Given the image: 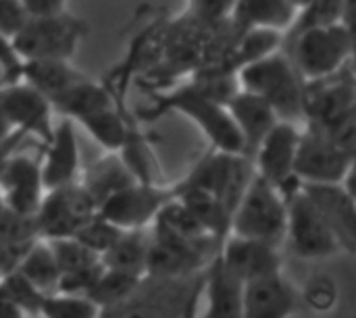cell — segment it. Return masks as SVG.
<instances>
[{"mask_svg":"<svg viewBox=\"0 0 356 318\" xmlns=\"http://www.w3.org/2000/svg\"><path fill=\"white\" fill-rule=\"evenodd\" d=\"M234 42L236 37L229 21L207 23L186 10L179 17L165 21L159 60L138 79V83L146 92L169 87L179 77H188L202 67L219 62Z\"/></svg>","mask_w":356,"mask_h":318,"instance_id":"cell-1","label":"cell"},{"mask_svg":"<svg viewBox=\"0 0 356 318\" xmlns=\"http://www.w3.org/2000/svg\"><path fill=\"white\" fill-rule=\"evenodd\" d=\"M150 108L138 110L136 117L142 121H154L169 112L188 117L209 140L211 148L232 154H244V142L236 129L225 106L213 102L194 83L184 81L163 90H148Z\"/></svg>","mask_w":356,"mask_h":318,"instance_id":"cell-2","label":"cell"},{"mask_svg":"<svg viewBox=\"0 0 356 318\" xmlns=\"http://www.w3.org/2000/svg\"><path fill=\"white\" fill-rule=\"evenodd\" d=\"M286 54L305 81H319L353 62L355 33L353 25L330 23L313 25L284 37Z\"/></svg>","mask_w":356,"mask_h":318,"instance_id":"cell-3","label":"cell"},{"mask_svg":"<svg viewBox=\"0 0 356 318\" xmlns=\"http://www.w3.org/2000/svg\"><path fill=\"white\" fill-rule=\"evenodd\" d=\"M240 87L267 100L280 121L302 123L307 81L282 50L238 71Z\"/></svg>","mask_w":356,"mask_h":318,"instance_id":"cell-4","label":"cell"},{"mask_svg":"<svg viewBox=\"0 0 356 318\" xmlns=\"http://www.w3.org/2000/svg\"><path fill=\"white\" fill-rule=\"evenodd\" d=\"M90 25L71 12L29 17L10 37L21 60H71Z\"/></svg>","mask_w":356,"mask_h":318,"instance_id":"cell-5","label":"cell"},{"mask_svg":"<svg viewBox=\"0 0 356 318\" xmlns=\"http://www.w3.org/2000/svg\"><path fill=\"white\" fill-rule=\"evenodd\" d=\"M204 271L188 277H148L117 306L102 310V318H184L192 296L202 285Z\"/></svg>","mask_w":356,"mask_h":318,"instance_id":"cell-6","label":"cell"},{"mask_svg":"<svg viewBox=\"0 0 356 318\" xmlns=\"http://www.w3.org/2000/svg\"><path fill=\"white\" fill-rule=\"evenodd\" d=\"M286 221L288 210L284 196L254 173L236 210L232 212L229 233L282 248L286 240Z\"/></svg>","mask_w":356,"mask_h":318,"instance_id":"cell-7","label":"cell"},{"mask_svg":"<svg viewBox=\"0 0 356 318\" xmlns=\"http://www.w3.org/2000/svg\"><path fill=\"white\" fill-rule=\"evenodd\" d=\"M254 173L257 171L250 156L209 148V152H204L196 160L192 171L181 179V183L211 192L223 202L229 212H234Z\"/></svg>","mask_w":356,"mask_h":318,"instance_id":"cell-8","label":"cell"},{"mask_svg":"<svg viewBox=\"0 0 356 318\" xmlns=\"http://www.w3.org/2000/svg\"><path fill=\"white\" fill-rule=\"evenodd\" d=\"M98 215V204L88 190L75 181L63 187L44 192L38 210L33 212V227L40 240L73 237L86 223Z\"/></svg>","mask_w":356,"mask_h":318,"instance_id":"cell-9","label":"cell"},{"mask_svg":"<svg viewBox=\"0 0 356 318\" xmlns=\"http://www.w3.org/2000/svg\"><path fill=\"white\" fill-rule=\"evenodd\" d=\"M288 221H286V240L292 254L307 260L332 258L342 250L334 229L327 225L317 206L309 200V196L298 187L286 200Z\"/></svg>","mask_w":356,"mask_h":318,"instance_id":"cell-10","label":"cell"},{"mask_svg":"<svg viewBox=\"0 0 356 318\" xmlns=\"http://www.w3.org/2000/svg\"><path fill=\"white\" fill-rule=\"evenodd\" d=\"M355 156L305 125L296 146L294 175L300 183H342L355 175Z\"/></svg>","mask_w":356,"mask_h":318,"instance_id":"cell-11","label":"cell"},{"mask_svg":"<svg viewBox=\"0 0 356 318\" xmlns=\"http://www.w3.org/2000/svg\"><path fill=\"white\" fill-rule=\"evenodd\" d=\"M353 115H356V83L353 75V62L325 79L307 81L302 125L325 131L332 125Z\"/></svg>","mask_w":356,"mask_h":318,"instance_id":"cell-12","label":"cell"},{"mask_svg":"<svg viewBox=\"0 0 356 318\" xmlns=\"http://www.w3.org/2000/svg\"><path fill=\"white\" fill-rule=\"evenodd\" d=\"M298 140H300L298 123L277 121L273 129L265 135V140L259 144L252 156L257 175H261L267 183H271L284 196V200H288L300 187V181L294 175Z\"/></svg>","mask_w":356,"mask_h":318,"instance_id":"cell-13","label":"cell"},{"mask_svg":"<svg viewBox=\"0 0 356 318\" xmlns=\"http://www.w3.org/2000/svg\"><path fill=\"white\" fill-rule=\"evenodd\" d=\"M173 196L175 185L161 187L159 183H134L108 196L98 206V217L123 231L146 229Z\"/></svg>","mask_w":356,"mask_h":318,"instance_id":"cell-14","label":"cell"},{"mask_svg":"<svg viewBox=\"0 0 356 318\" xmlns=\"http://www.w3.org/2000/svg\"><path fill=\"white\" fill-rule=\"evenodd\" d=\"M0 106L13 129L38 137L42 146L52 140V104L27 81L19 79L13 83H0Z\"/></svg>","mask_w":356,"mask_h":318,"instance_id":"cell-15","label":"cell"},{"mask_svg":"<svg viewBox=\"0 0 356 318\" xmlns=\"http://www.w3.org/2000/svg\"><path fill=\"white\" fill-rule=\"evenodd\" d=\"M42 156H31L15 150L0 169V202L17 215L33 217L44 196Z\"/></svg>","mask_w":356,"mask_h":318,"instance_id":"cell-16","label":"cell"},{"mask_svg":"<svg viewBox=\"0 0 356 318\" xmlns=\"http://www.w3.org/2000/svg\"><path fill=\"white\" fill-rule=\"evenodd\" d=\"M300 187L334 229L342 250L346 254H355L356 198L353 192V177L342 183H300Z\"/></svg>","mask_w":356,"mask_h":318,"instance_id":"cell-17","label":"cell"},{"mask_svg":"<svg viewBox=\"0 0 356 318\" xmlns=\"http://www.w3.org/2000/svg\"><path fill=\"white\" fill-rule=\"evenodd\" d=\"M219 258L244 283L282 273L280 248L259 240L238 237L229 233L219 248Z\"/></svg>","mask_w":356,"mask_h":318,"instance_id":"cell-18","label":"cell"},{"mask_svg":"<svg viewBox=\"0 0 356 318\" xmlns=\"http://www.w3.org/2000/svg\"><path fill=\"white\" fill-rule=\"evenodd\" d=\"M298 292L284 273L244 283L242 318H290L298 310Z\"/></svg>","mask_w":356,"mask_h":318,"instance_id":"cell-19","label":"cell"},{"mask_svg":"<svg viewBox=\"0 0 356 318\" xmlns=\"http://www.w3.org/2000/svg\"><path fill=\"white\" fill-rule=\"evenodd\" d=\"M40 173L44 192L79 181V148L71 119L63 117V121L54 125L52 140L44 144Z\"/></svg>","mask_w":356,"mask_h":318,"instance_id":"cell-20","label":"cell"},{"mask_svg":"<svg viewBox=\"0 0 356 318\" xmlns=\"http://www.w3.org/2000/svg\"><path fill=\"white\" fill-rule=\"evenodd\" d=\"M244 281H240L219 258L207 265L200 285L198 304H202L200 318H242Z\"/></svg>","mask_w":356,"mask_h":318,"instance_id":"cell-21","label":"cell"},{"mask_svg":"<svg viewBox=\"0 0 356 318\" xmlns=\"http://www.w3.org/2000/svg\"><path fill=\"white\" fill-rule=\"evenodd\" d=\"M227 112L236 125V129L242 135L244 142V154L246 156H254L259 144L265 140V135L273 129V125L280 121L275 110L271 108V104L267 100H263L261 96L246 92V90H238V94L227 102Z\"/></svg>","mask_w":356,"mask_h":318,"instance_id":"cell-22","label":"cell"},{"mask_svg":"<svg viewBox=\"0 0 356 318\" xmlns=\"http://www.w3.org/2000/svg\"><path fill=\"white\" fill-rule=\"evenodd\" d=\"M298 17V8L288 0H236L229 12V27L238 40L242 33L267 27L277 31H288Z\"/></svg>","mask_w":356,"mask_h":318,"instance_id":"cell-23","label":"cell"},{"mask_svg":"<svg viewBox=\"0 0 356 318\" xmlns=\"http://www.w3.org/2000/svg\"><path fill=\"white\" fill-rule=\"evenodd\" d=\"M284 31L277 29H267V27H257L250 29L246 33H242L234 46L227 50V54L209 67H202L204 71H213V73H229V75H238V71L259 58H265L277 50H282L284 46ZM200 71V69H198Z\"/></svg>","mask_w":356,"mask_h":318,"instance_id":"cell-24","label":"cell"},{"mask_svg":"<svg viewBox=\"0 0 356 318\" xmlns=\"http://www.w3.org/2000/svg\"><path fill=\"white\" fill-rule=\"evenodd\" d=\"M50 104H52V110L60 112L63 117L71 121H79L81 117L90 112L113 106V104L117 106L108 87L102 81H92L88 75H83L73 85H69L67 90L50 98Z\"/></svg>","mask_w":356,"mask_h":318,"instance_id":"cell-25","label":"cell"},{"mask_svg":"<svg viewBox=\"0 0 356 318\" xmlns=\"http://www.w3.org/2000/svg\"><path fill=\"white\" fill-rule=\"evenodd\" d=\"M175 198L186 206V210L217 240H225L229 235V221L232 212L223 206V202L213 196L211 192H204L200 187L184 185L181 181L175 183Z\"/></svg>","mask_w":356,"mask_h":318,"instance_id":"cell-26","label":"cell"},{"mask_svg":"<svg viewBox=\"0 0 356 318\" xmlns=\"http://www.w3.org/2000/svg\"><path fill=\"white\" fill-rule=\"evenodd\" d=\"M79 183L88 190V194L94 198V202L100 206L108 196L117 194L123 187H129L138 183L121 156L117 152H108L106 156L92 162L83 175H79Z\"/></svg>","mask_w":356,"mask_h":318,"instance_id":"cell-27","label":"cell"},{"mask_svg":"<svg viewBox=\"0 0 356 318\" xmlns=\"http://www.w3.org/2000/svg\"><path fill=\"white\" fill-rule=\"evenodd\" d=\"M148 246H150V227L123 231L117 237V242L100 256V262L104 269L144 277Z\"/></svg>","mask_w":356,"mask_h":318,"instance_id":"cell-28","label":"cell"},{"mask_svg":"<svg viewBox=\"0 0 356 318\" xmlns=\"http://www.w3.org/2000/svg\"><path fill=\"white\" fill-rule=\"evenodd\" d=\"M77 123L83 125V129L106 152H117L129 140V135L138 129L136 123L129 119V115L115 104L100 108V110H94L90 115L81 117Z\"/></svg>","mask_w":356,"mask_h":318,"instance_id":"cell-29","label":"cell"},{"mask_svg":"<svg viewBox=\"0 0 356 318\" xmlns=\"http://www.w3.org/2000/svg\"><path fill=\"white\" fill-rule=\"evenodd\" d=\"M83 73L77 71L71 60H23L21 79L42 92L48 100L81 79Z\"/></svg>","mask_w":356,"mask_h":318,"instance_id":"cell-30","label":"cell"},{"mask_svg":"<svg viewBox=\"0 0 356 318\" xmlns=\"http://www.w3.org/2000/svg\"><path fill=\"white\" fill-rule=\"evenodd\" d=\"M15 269L29 279L44 296L54 294L58 279H60V271L56 267V260L52 256V250L48 246L46 240H33L25 252L21 254V258L17 260Z\"/></svg>","mask_w":356,"mask_h":318,"instance_id":"cell-31","label":"cell"},{"mask_svg":"<svg viewBox=\"0 0 356 318\" xmlns=\"http://www.w3.org/2000/svg\"><path fill=\"white\" fill-rule=\"evenodd\" d=\"M152 140L154 135H148L138 127L129 135V140L117 150V154L121 156V160L138 183H159L161 167L152 150Z\"/></svg>","mask_w":356,"mask_h":318,"instance_id":"cell-32","label":"cell"},{"mask_svg":"<svg viewBox=\"0 0 356 318\" xmlns=\"http://www.w3.org/2000/svg\"><path fill=\"white\" fill-rule=\"evenodd\" d=\"M140 279L142 277H136V275H129V273L102 269L96 283L88 292V298L94 300L102 310H108V308L121 304L138 287Z\"/></svg>","mask_w":356,"mask_h":318,"instance_id":"cell-33","label":"cell"},{"mask_svg":"<svg viewBox=\"0 0 356 318\" xmlns=\"http://www.w3.org/2000/svg\"><path fill=\"white\" fill-rule=\"evenodd\" d=\"M350 19H353V0H313L307 8L298 12L294 25L286 31V35L313 25H330V23L353 25Z\"/></svg>","mask_w":356,"mask_h":318,"instance_id":"cell-34","label":"cell"},{"mask_svg":"<svg viewBox=\"0 0 356 318\" xmlns=\"http://www.w3.org/2000/svg\"><path fill=\"white\" fill-rule=\"evenodd\" d=\"M102 308L88 296L48 294L44 296L35 318H100Z\"/></svg>","mask_w":356,"mask_h":318,"instance_id":"cell-35","label":"cell"},{"mask_svg":"<svg viewBox=\"0 0 356 318\" xmlns=\"http://www.w3.org/2000/svg\"><path fill=\"white\" fill-rule=\"evenodd\" d=\"M46 242L52 250V256L56 260L60 275L75 273V271H81L100 262V256L92 252L90 248H86L75 237H56V240H46Z\"/></svg>","mask_w":356,"mask_h":318,"instance_id":"cell-36","label":"cell"},{"mask_svg":"<svg viewBox=\"0 0 356 318\" xmlns=\"http://www.w3.org/2000/svg\"><path fill=\"white\" fill-rule=\"evenodd\" d=\"M0 290L17 304L27 317H38V310H40V304H42V300H44V294H42L29 279H25L17 269H10V271H6V273L0 277Z\"/></svg>","mask_w":356,"mask_h":318,"instance_id":"cell-37","label":"cell"},{"mask_svg":"<svg viewBox=\"0 0 356 318\" xmlns=\"http://www.w3.org/2000/svg\"><path fill=\"white\" fill-rule=\"evenodd\" d=\"M123 233V229L115 227L113 223L104 221L102 217H94L90 223H86L73 237L77 242H81L86 248H90L92 252H96L98 256H102L115 242L117 237Z\"/></svg>","mask_w":356,"mask_h":318,"instance_id":"cell-38","label":"cell"},{"mask_svg":"<svg viewBox=\"0 0 356 318\" xmlns=\"http://www.w3.org/2000/svg\"><path fill=\"white\" fill-rule=\"evenodd\" d=\"M236 0H188V12L207 23H221L229 19Z\"/></svg>","mask_w":356,"mask_h":318,"instance_id":"cell-39","label":"cell"},{"mask_svg":"<svg viewBox=\"0 0 356 318\" xmlns=\"http://www.w3.org/2000/svg\"><path fill=\"white\" fill-rule=\"evenodd\" d=\"M29 19L23 0H0V33L13 37Z\"/></svg>","mask_w":356,"mask_h":318,"instance_id":"cell-40","label":"cell"},{"mask_svg":"<svg viewBox=\"0 0 356 318\" xmlns=\"http://www.w3.org/2000/svg\"><path fill=\"white\" fill-rule=\"evenodd\" d=\"M21 65H23V60L15 52L10 37L0 33V69H2V75H4L0 83L19 81L21 79Z\"/></svg>","mask_w":356,"mask_h":318,"instance_id":"cell-41","label":"cell"},{"mask_svg":"<svg viewBox=\"0 0 356 318\" xmlns=\"http://www.w3.org/2000/svg\"><path fill=\"white\" fill-rule=\"evenodd\" d=\"M69 0H23L29 17H44V15H58L67 10Z\"/></svg>","mask_w":356,"mask_h":318,"instance_id":"cell-42","label":"cell"},{"mask_svg":"<svg viewBox=\"0 0 356 318\" xmlns=\"http://www.w3.org/2000/svg\"><path fill=\"white\" fill-rule=\"evenodd\" d=\"M0 318H27V315L0 290Z\"/></svg>","mask_w":356,"mask_h":318,"instance_id":"cell-43","label":"cell"},{"mask_svg":"<svg viewBox=\"0 0 356 318\" xmlns=\"http://www.w3.org/2000/svg\"><path fill=\"white\" fill-rule=\"evenodd\" d=\"M198 296H200V290L192 296L190 304H188V310H186V317L184 318H196V308H198Z\"/></svg>","mask_w":356,"mask_h":318,"instance_id":"cell-44","label":"cell"},{"mask_svg":"<svg viewBox=\"0 0 356 318\" xmlns=\"http://www.w3.org/2000/svg\"><path fill=\"white\" fill-rule=\"evenodd\" d=\"M10 131H13V127L8 125V121H6V117L2 112V106H0V140H4Z\"/></svg>","mask_w":356,"mask_h":318,"instance_id":"cell-45","label":"cell"},{"mask_svg":"<svg viewBox=\"0 0 356 318\" xmlns=\"http://www.w3.org/2000/svg\"><path fill=\"white\" fill-rule=\"evenodd\" d=\"M288 2H290V4H294V6L298 8V12H300V10H302V8H307L313 0H288Z\"/></svg>","mask_w":356,"mask_h":318,"instance_id":"cell-46","label":"cell"}]
</instances>
